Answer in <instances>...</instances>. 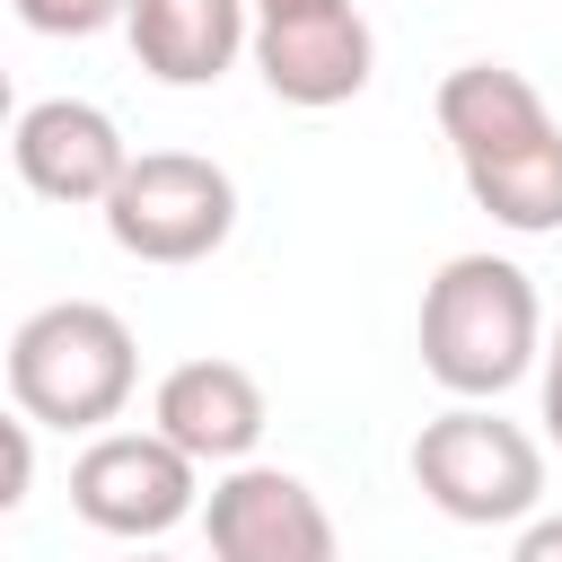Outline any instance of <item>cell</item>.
<instances>
[{
  "label": "cell",
  "mask_w": 562,
  "mask_h": 562,
  "mask_svg": "<svg viewBox=\"0 0 562 562\" xmlns=\"http://www.w3.org/2000/svg\"><path fill=\"white\" fill-rule=\"evenodd\" d=\"M422 369L457 404H492L527 369H544V299H536L527 263L448 255L422 290Z\"/></svg>",
  "instance_id": "obj_1"
},
{
  "label": "cell",
  "mask_w": 562,
  "mask_h": 562,
  "mask_svg": "<svg viewBox=\"0 0 562 562\" xmlns=\"http://www.w3.org/2000/svg\"><path fill=\"white\" fill-rule=\"evenodd\" d=\"M140 386V342L105 299H53L9 334V404L44 430H105Z\"/></svg>",
  "instance_id": "obj_2"
},
{
  "label": "cell",
  "mask_w": 562,
  "mask_h": 562,
  "mask_svg": "<svg viewBox=\"0 0 562 562\" xmlns=\"http://www.w3.org/2000/svg\"><path fill=\"white\" fill-rule=\"evenodd\" d=\"M413 483L457 527H527L544 518V439L492 404H448L413 439Z\"/></svg>",
  "instance_id": "obj_3"
},
{
  "label": "cell",
  "mask_w": 562,
  "mask_h": 562,
  "mask_svg": "<svg viewBox=\"0 0 562 562\" xmlns=\"http://www.w3.org/2000/svg\"><path fill=\"white\" fill-rule=\"evenodd\" d=\"M228 228H237V176L202 149H140L105 202V237L132 263H167V272L220 255Z\"/></svg>",
  "instance_id": "obj_4"
},
{
  "label": "cell",
  "mask_w": 562,
  "mask_h": 562,
  "mask_svg": "<svg viewBox=\"0 0 562 562\" xmlns=\"http://www.w3.org/2000/svg\"><path fill=\"white\" fill-rule=\"evenodd\" d=\"M70 509L97 536L149 544V536H167V527H184L202 509V465L167 430H97L70 457Z\"/></svg>",
  "instance_id": "obj_5"
},
{
  "label": "cell",
  "mask_w": 562,
  "mask_h": 562,
  "mask_svg": "<svg viewBox=\"0 0 562 562\" xmlns=\"http://www.w3.org/2000/svg\"><path fill=\"white\" fill-rule=\"evenodd\" d=\"M202 536H211V562H342V536H334V509L316 501L307 474L290 465H228L202 501Z\"/></svg>",
  "instance_id": "obj_6"
},
{
  "label": "cell",
  "mask_w": 562,
  "mask_h": 562,
  "mask_svg": "<svg viewBox=\"0 0 562 562\" xmlns=\"http://www.w3.org/2000/svg\"><path fill=\"white\" fill-rule=\"evenodd\" d=\"M9 167L26 193L44 202H114V184L132 176V149H123V123L88 97H35L9 132Z\"/></svg>",
  "instance_id": "obj_7"
},
{
  "label": "cell",
  "mask_w": 562,
  "mask_h": 562,
  "mask_svg": "<svg viewBox=\"0 0 562 562\" xmlns=\"http://www.w3.org/2000/svg\"><path fill=\"white\" fill-rule=\"evenodd\" d=\"M263 386H255V369L246 360H220V351H202V360H176L167 378H158V395H149V430H167L193 465H255V439H263Z\"/></svg>",
  "instance_id": "obj_8"
},
{
  "label": "cell",
  "mask_w": 562,
  "mask_h": 562,
  "mask_svg": "<svg viewBox=\"0 0 562 562\" xmlns=\"http://www.w3.org/2000/svg\"><path fill=\"white\" fill-rule=\"evenodd\" d=\"M255 70L281 105H351L378 70V35L360 9H316V18H255Z\"/></svg>",
  "instance_id": "obj_9"
},
{
  "label": "cell",
  "mask_w": 562,
  "mask_h": 562,
  "mask_svg": "<svg viewBox=\"0 0 562 562\" xmlns=\"http://www.w3.org/2000/svg\"><path fill=\"white\" fill-rule=\"evenodd\" d=\"M430 114H439V140L457 149V167H492V158L536 149V140L562 132L553 105H544V88L527 70H509V61H457L439 79Z\"/></svg>",
  "instance_id": "obj_10"
},
{
  "label": "cell",
  "mask_w": 562,
  "mask_h": 562,
  "mask_svg": "<svg viewBox=\"0 0 562 562\" xmlns=\"http://www.w3.org/2000/svg\"><path fill=\"white\" fill-rule=\"evenodd\" d=\"M123 35L158 88H211L237 53H255V0H132Z\"/></svg>",
  "instance_id": "obj_11"
},
{
  "label": "cell",
  "mask_w": 562,
  "mask_h": 562,
  "mask_svg": "<svg viewBox=\"0 0 562 562\" xmlns=\"http://www.w3.org/2000/svg\"><path fill=\"white\" fill-rule=\"evenodd\" d=\"M465 193H474V211H492L518 237H562V132L536 149H509L492 167H465Z\"/></svg>",
  "instance_id": "obj_12"
},
{
  "label": "cell",
  "mask_w": 562,
  "mask_h": 562,
  "mask_svg": "<svg viewBox=\"0 0 562 562\" xmlns=\"http://www.w3.org/2000/svg\"><path fill=\"white\" fill-rule=\"evenodd\" d=\"M9 9L35 35H105V26L132 18V0H9Z\"/></svg>",
  "instance_id": "obj_13"
},
{
  "label": "cell",
  "mask_w": 562,
  "mask_h": 562,
  "mask_svg": "<svg viewBox=\"0 0 562 562\" xmlns=\"http://www.w3.org/2000/svg\"><path fill=\"white\" fill-rule=\"evenodd\" d=\"M26 483H35V422L18 413V422H9V492H0V501L18 509V501H26Z\"/></svg>",
  "instance_id": "obj_14"
},
{
  "label": "cell",
  "mask_w": 562,
  "mask_h": 562,
  "mask_svg": "<svg viewBox=\"0 0 562 562\" xmlns=\"http://www.w3.org/2000/svg\"><path fill=\"white\" fill-rule=\"evenodd\" d=\"M536 386H544V439L562 448V325L544 334V369H536Z\"/></svg>",
  "instance_id": "obj_15"
},
{
  "label": "cell",
  "mask_w": 562,
  "mask_h": 562,
  "mask_svg": "<svg viewBox=\"0 0 562 562\" xmlns=\"http://www.w3.org/2000/svg\"><path fill=\"white\" fill-rule=\"evenodd\" d=\"M509 562H562V518H527L518 544H509Z\"/></svg>",
  "instance_id": "obj_16"
},
{
  "label": "cell",
  "mask_w": 562,
  "mask_h": 562,
  "mask_svg": "<svg viewBox=\"0 0 562 562\" xmlns=\"http://www.w3.org/2000/svg\"><path fill=\"white\" fill-rule=\"evenodd\" d=\"M316 9H351V0H255V18H316Z\"/></svg>",
  "instance_id": "obj_17"
},
{
  "label": "cell",
  "mask_w": 562,
  "mask_h": 562,
  "mask_svg": "<svg viewBox=\"0 0 562 562\" xmlns=\"http://www.w3.org/2000/svg\"><path fill=\"white\" fill-rule=\"evenodd\" d=\"M132 562H167V553H132Z\"/></svg>",
  "instance_id": "obj_18"
}]
</instances>
